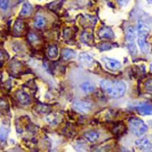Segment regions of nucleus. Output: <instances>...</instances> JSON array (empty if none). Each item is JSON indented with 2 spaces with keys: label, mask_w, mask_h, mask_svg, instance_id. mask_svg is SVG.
<instances>
[{
  "label": "nucleus",
  "mask_w": 152,
  "mask_h": 152,
  "mask_svg": "<svg viewBox=\"0 0 152 152\" xmlns=\"http://www.w3.org/2000/svg\"><path fill=\"white\" fill-rule=\"evenodd\" d=\"M35 27L37 28H42L45 26L46 24V19L43 16H37L35 20Z\"/></svg>",
  "instance_id": "obj_18"
},
{
  "label": "nucleus",
  "mask_w": 152,
  "mask_h": 152,
  "mask_svg": "<svg viewBox=\"0 0 152 152\" xmlns=\"http://www.w3.org/2000/svg\"><path fill=\"white\" fill-rule=\"evenodd\" d=\"M147 1L149 2H152V0H147Z\"/></svg>",
  "instance_id": "obj_28"
},
{
  "label": "nucleus",
  "mask_w": 152,
  "mask_h": 152,
  "mask_svg": "<svg viewBox=\"0 0 152 152\" xmlns=\"http://www.w3.org/2000/svg\"><path fill=\"white\" fill-rule=\"evenodd\" d=\"M48 56L50 59H56L58 56V48L56 46H51L48 50Z\"/></svg>",
  "instance_id": "obj_19"
},
{
  "label": "nucleus",
  "mask_w": 152,
  "mask_h": 152,
  "mask_svg": "<svg viewBox=\"0 0 152 152\" xmlns=\"http://www.w3.org/2000/svg\"><path fill=\"white\" fill-rule=\"evenodd\" d=\"M113 44L112 43H110L108 42H104V43H101L99 45L98 48L99 50H101V51H106V50H110L113 48Z\"/></svg>",
  "instance_id": "obj_21"
},
{
  "label": "nucleus",
  "mask_w": 152,
  "mask_h": 152,
  "mask_svg": "<svg viewBox=\"0 0 152 152\" xmlns=\"http://www.w3.org/2000/svg\"><path fill=\"white\" fill-rule=\"evenodd\" d=\"M135 110L142 116H149L152 115V106L148 104H143V105L138 106L135 107Z\"/></svg>",
  "instance_id": "obj_9"
},
{
  "label": "nucleus",
  "mask_w": 152,
  "mask_h": 152,
  "mask_svg": "<svg viewBox=\"0 0 152 152\" xmlns=\"http://www.w3.org/2000/svg\"><path fill=\"white\" fill-rule=\"evenodd\" d=\"M9 7V1L8 0H0V8L3 10H6Z\"/></svg>",
  "instance_id": "obj_24"
},
{
  "label": "nucleus",
  "mask_w": 152,
  "mask_h": 152,
  "mask_svg": "<svg viewBox=\"0 0 152 152\" xmlns=\"http://www.w3.org/2000/svg\"><path fill=\"white\" fill-rule=\"evenodd\" d=\"M8 134H9V129L5 127L0 128V144H3L6 142Z\"/></svg>",
  "instance_id": "obj_17"
},
{
  "label": "nucleus",
  "mask_w": 152,
  "mask_h": 152,
  "mask_svg": "<svg viewBox=\"0 0 152 152\" xmlns=\"http://www.w3.org/2000/svg\"><path fill=\"white\" fill-rule=\"evenodd\" d=\"M151 72H152V64L151 65Z\"/></svg>",
  "instance_id": "obj_27"
},
{
  "label": "nucleus",
  "mask_w": 152,
  "mask_h": 152,
  "mask_svg": "<svg viewBox=\"0 0 152 152\" xmlns=\"http://www.w3.org/2000/svg\"><path fill=\"white\" fill-rule=\"evenodd\" d=\"M145 90L147 91L149 93H152V79L148 80L146 81V83L145 85Z\"/></svg>",
  "instance_id": "obj_23"
},
{
  "label": "nucleus",
  "mask_w": 152,
  "mask_h": 152,
  "mask_svg": "<svg viewBox=\"0 0 152 152\" xmlns=\"http://www.w3.org/2000/svg\"><path fill=\"white\" fill-rule=\"evenodd\" d=\"M17 98L19 102L24 105H28L31 103V98H30L29 95L22 91H19L17 94Z\"/></svg>",
  "instance_id": "obj_11"
},
{
  "label": "nucleus",
  "mask_w": 152,
  "mask_h": 152,
  "mask_svg": "<svg viewBox=\"0 0 152 152\" xmlns=\"http://www.w3.org/2000/svg\"><path fill=\"white\" fill-rule=\"evenodd\" d=\"M32 5H31L30 3L28 2H25L24 3L22 6V9H21V15L22 16H26V15H29L31 14V12H32Z\"/></svg>",
  "instance_id": "obj_15"
},
{
  "label": "nucleus",
  "mask_w": 152,
  "mask_h": 152,
  "mask_svg": "<svg viewBox=\"0 0 152 152\" xmlns=\"http://www.w3.org/2000/svg\"><path fill=\"white\" fill-rule=\"evenodd\" d=\"M135 145L141 151H150L152 150V144L150 141L146 138H142L140 139H138L135 142Z\"/></svg>",
  "instance_id": "obj_6"
},
{
  "label": "nucleus",
  "mask_w": 152,
  "mask_h": 152,
  "mask_svg": "<svg viewBox=\"0 0 152 152\" xmlns=\"http://www.w3.org/2000/svg\"><path fill=\"white\" fill-rule=\"evenodd\" d=\"M102 61L104 62L106 67L107 69H110V70L115 71V70L120 69V67H121V63L119 61L114 59H110V58H108V57H104V58L102 59Z\"/></svg>",
  "instance_id": "obj_7"
},
{
  "label": "nucleus",
  "mask_w": 152,
  "mask_h": 152,
  "mask_svg": "<svg viewBox=\"0 0 152 152\" xmlns=\"http://www.w3.org/2000/svg\"><path fill=\"white\" fill-rule=\"evenodd\" d=\"M99 37L102 39H113L115 37V34L113 30L109 27H105L100 30Z\"/></svg>",
  "instance_id": "obj_10"
},
{
  "label": "nucleus",
  "mask_w": 152,
  "mask_h": 152,
  "mask_svg": "<svg viewBox=\"0 0 152 152\" xmlns=\"http://www.w3.org/2000/svg\"><path fill=\"white\" fill-rule=\"evenodd\" d=\"M62 56L63 59L69 60V59H73L76 56V53L71 49H64V50H62Z\"/></svg>",
  "instance_id": "obj_13"
},
{
  "label": "nucleus",
  "mask_w": 152,
  "mask_h": 152,
  "mask_svg": "<svg viewBox=\"0 0 152 152\" xmlns=\"http://www.w3.org/2000/svg\"><path fill=\"white\" fill-rule=\"evenodd\" d=\"M129 128L132 132L137 136H141L146 132L148 130V126L141 119L134 117L129 119Z\"/></svg>",
  "instance_id": "obj_3"
},
{
  "label": "nucleus",
  "mask_w": 152,
  "mask_h": 152,
  "mask_svg": "<svg viewBox=\"0 0 152 152\" xmlns=\"http://www.w3.org/2000/svg\"><path fill=\"white\" fill-rule=\"evenodd\" d=\"M24 24L22 20H17L15 21V27H14V29L16 33H21V31L24 30Z\"/></svg>",
  "instance_id": "obj_20"
},
{
  "label": "nucleus",
  "mask_w": 152,
  "mask_h": 152,
  "mask_svg": "<svg viewBox=\"0 0 152 152\" xmlns=\"http://www.w3.org/2000/svg\"><path fill=\"white\" fill-rule=\"evenodd\" d=\"M149 34V29L148 27L142 22V21H138V46L145 53H148L150 48L149 44L147 41V37Z\"/></svg>",
  "instance_id": "obj_2"
},
{
  "label": "nucleus",
  "mask_w": 152,
  "mask_h": 152,
  "mask_svg": "<svg viewBox=\"0 0 152 152\" xmlns=\"http://www.w3.org/2000/svg\"><path fill=\"white\" fill-rule=\"evenodd\" d=\"M79 61L81 64H83L85 66H88V67L91 66L94 64V62L93 58L89 54L86 53H80Z\"/></svg>",
  "instance_id": "obj_8"
},
{
  "label": "nucleus",
  "mask_w": 152,
  "mask_h": 152,
  "mask_svg": "<svg viewBox=\"0 0 152 152\" xmlns=\"http://www.w3.org/2000/svg\"><path fill=\"white\" fill-rule=\"evenodd\" d=\"M75 111L82 114H87L92 109V104L88 101H77L72 104Z\"/></svg>",
  "instance_id": "obj_5"
},
{
  "label": "nucleus",
  "mask_w": 152,
  "mask_h": 152,
  "mask_svg": "<svg viewBox=\"0 0 152 152\" xmlns=\"http://www.w3.org/2000/svg\"><path fill=\"white\" fill-rule=\"evenodd\" d=\"M3 58H4L3 53H2L0 51V60H2V59H3Z\"/></svg>",
  "instance_id": "obj_26"
},
{
  "label": "nucleus",
  "mask_w": 152,
  "mask_h": 152,
  "mask_svg": "<svg viewBox=\"0 0 152 152\" xmlns=\"http://www.w3.org/2000/svg\"><path fill=\"white\" fill-rule=\"evenodd\" d=\"M85 136L89 142H94L99 138V134L97 132L90 131L85 133Z\"/></svg>",
  "instance_id": "obj_16"
},
{
  "label": "nucleus",
  "mask_w": 152,
  "mask_h": 152,
  "mask_svg": "<svg viewBox=\"0 0 152 152\" xmlns=\"http://www.w3.org/2000/svg\"><path fill=\"white\" fill-rule=\"evenodd\" d=\"M100 87L105 93L113 98L123 97L127 89L126 84L124 81H113L108 79H104L100 81Z\"/></svg>",
  "instance_id": "obj_1"
},
{
  "label": "nucleus",
  "mask_w": 152,
  "mask_h": 152,
  "mask_svg": "<svg viewBox=\"0 0 152 152\" xmlns=\"http://www.w3.org/2000/svg\"><path fill=\"white\" fill-rule=\"evenodd\" d=\"M81 42H83L84 43L87 44V45L90 46H93L94 44V36L92 34L88 33V32H84L81 36Z\"/></svg>",
  "instance_id": "obj_12"
},
{
  "label": "nucleus",
  "mask_w": 152,
  "mask_h": 152,
  "mask_svg": "<svg viewBox=\"0 0 152 152\" xmlns=\"http://www.w3.org/2000/svg\"><path fill=\"white\" fill-rule=\"evenodd\" d=\"M117 2H119V4L121 6H126L129 3V0H117Z\"/></svg>",
  "instance_id": "obj_25"
},
{
  "label": "nucleus",
  "mask_w": 152,
  "mask_h": 152,
  "mask_svg": "<svg viewBox=\"0 0 152 152\" xmlns=\"http://www.w3.org/2000/svg\"><path fill=\"white\" fill-rule=\"evenodd\" d=\"M28 40H29V41L31 42V43H35L38 41L39 38H38V37L35 34L31 33L29 34V35H28Z\"/></svg>",
  "instance_id": "obj_22"
},
{
  "label": "nucleus",
  "mask_w": 152,
  "mask_h": 152,
  "mask_svg": "<svg viewBox=\"0 0 152 152\" xmlns=\"http://www.w3.org/2000/svg\"><path fill=\"white\" fill-rule=\"evenodd\" d=\"M135 38L136 34L135 28L133 27H129L126 31V45L130 54L132 56L138 54V49L135 44Z\"/></svg>",
  "instance_id": "obj_4"
},
{
  "label": "nucleus",
  "mask_w": 152,
  "mask_h": 152,
  "mask_svg": "<svg viewBox=\"0 0 152 152\" xmlns=\"http://www.w3.org/2000/svg\"><path fill=\"white\" fill-rule=\"evenodd\" d=\"M81 89L85 93H91V92L94 91L95 87L93 84L88 81H85L81 85Z\"/></svg>",
  "instance_id": "obj_14"
}]
</instances>
